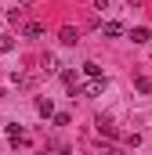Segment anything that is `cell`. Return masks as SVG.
Listing matches in <instances>:
<instances>
[{"label":"cell","mask_w":152,"mask_h":155,"mask_svg":"<svg viewBox=\"0 0 152 155\" xmlns=\"http://www.w3.org/2000/svg\"><path fill=\"white\" fill-rule=\"evenodd\" d=\"M102 33H105V36H123V25H119V22H105Z\"/></svg>","instance_id":"cell-6"},{"label":"cell","mask_w":152,"mask_h":155,"mask_svg":"<svg viewBox=\"0 0 152 155\" xmlns=\"http://www.w3.org/2000/svg\"><path fill=\"white\" fill-rule=\"evenodd\" d=\"M40 65H43L40 72H43V76H51V72H54V54H43V58H40Z\"/></svg>","instance_id":"cell-7"},{"label":"cell","mask_w":152,"mask_h":155,"mask_svg":"<svg viewBox=\"0 0 152 155\" xmlns=\"http://www.w3.org/2000/svg\"><path fill=\"white\" fill-rule=\"evenodd\" d=\"M94 7L98 11H109V0H94Z\"/></svg>","instance_id":"cell-14"},{"label":"cell","mask_w":152,"mask_h":155,"mask_svg":"<svg viewBox=\"0 0 152 155\" xmlns=\"http://www.w3.org/2000/svg\"><path fill=\"white\" fill-rule=\"evenodd\" d=\"M83 72H87L91 79H102V65H98V61H87V65H83Z\"/></svg>","instance_id":"cell-8"},{"label":"cell","mask_w":152,"mask_h":155,"mask_svg":"<svg viewBox=\"0 0 152 155\" xmlns=\"http://www.w3.org/2000/svg\"><path fill=\"white\" fill-rule=\"evenodd\" d=\"M98 134H105V137H116V126H112V119H105V116H98Z\"/></svg>","instance_id":"cell-2"},{"label":"cell","mask_w":152,"mask_h":155,"mask_svg":"<svg viewBox=\"0 0 152 155\" xmlns=\"http://www.w3.org/2000/svg\"><path fill=\"white\" fill-rule=\"evenodd\" d=\"M7 51H15V36H0V54H7Z\"/></svg>","instance_id":"cell-12"},{"label":"cell","mask_w":152,"mask_h":155,"mask_svg":"<svg viewBox=\"0 0 152 155\" xmlns=\"http://www.w3.org/2000/svg\"><path fill=\"white\" fill-rule=\"evenodd\" d=\"M134 87H138L141 94H149V90H152V83H149V79H145V76H138V79H134Z\"/></svg>","instance_id":"cell-13"},{"label":"cell","mask_w":152,"mask_h":155,"mask_svg":"<svg viewBox=\"0 0 152 155\" xmlns=\"http://www.w3.org/2000/svg\"><path fill=\"white\" fill-rule=\"evenodd\" d=\"M62 79H65V87L76 94V72H73V69H65V72H62Z\"/></svg>","instance_id":"cell-10"},{"label":"cell","mask_w":152,"mask_h":155,"mask_svg":"<svg viewBox=\"0 0 152 155\" xmlns=\"http://www.w3.org/2000/svg\"><path fill=\"white\" fill-rule=\"evenodd\" d=\"M102 90H105V79H91L87 87H76V94H87V97H98Z\"/></svg>","instance_id":"cell-1"},{"label":"cell","mask_w":152,"mask_h":155,"mask_svg":"<svg viewBox=\"0 0 152 155\" xmlns=\"http://www.w3.org/2000/svg\"><path fill=\"white\" fill-rule=\"evenodd\" d=\"M58 40H62V43H69V47H73L76 40H80V33H76L73 25H65V29H62V33H58Z\"/></svg>","instance_id":"cell-4"},{"label":"cell","mask_w":152,"mask_h":155,"mask_svg":"<svg viewBox=\"0 0 152 155\" xmlns=\"http://www.w3.org/2000/svg\"><path fill=\"white\" fill-rule=\"evenodd\" d=\"M36 112H40V116H54V105H51V97H36Z\"/></svg>","instance_id":"cell-5"},{"label":"cell","mask_w":152,"mask_h":155,"mask_svg":"<svg viewBox=\"0 0 152 155\" xmlns=\"http://www.w3.org/2000/svg\"><path fill=\"white\" fill-rule=\"evenodd\" d=\"M130 40H134V43H149V29H145V25H138V29L130 33Z\"/></svg>","instance_id":"cell-9"},{"label":"cell","mask_w":152,"mask_h":155,"mask_svg":"<svg viewBox=\"0 0 152 155\" xmlns=\"http://www.w3.org/2000/svg\"><path fill=\"white\" fill-rule=\"evenodd\" d=\"M7 18H11V22H15V25H22V22H26V7H15V11H11V15H7Z\"/></svg>","instance_id":"cell-11"},{"label":"cell","mask_w":152,"mask_h":155,"mask_svg":"<svg viewBox=\"0 0 152 155\" xmlns=\"http://www.w3.org/2000/svg\"><path fill=\"white\" fill-rule=\"evenodd\" d=\"M40 33H43V25H40V22H22V36H29V40H36Z\"/></svg>","instance_id":"cell-3"},{"label":"cell","mask_w":152,"mask_h":155,"mask_svg":"<svg viewBox=\"0 0 152 155\" xmlns=\"http://www.w3.org/2000/svg\"><path fill=\"white\" fill-rule=\"evenodd\" d=\"M105 155H123V152H119V148H109V152H105Z\"/></svg>","instance_id":"cell-15"}]
</instances>
